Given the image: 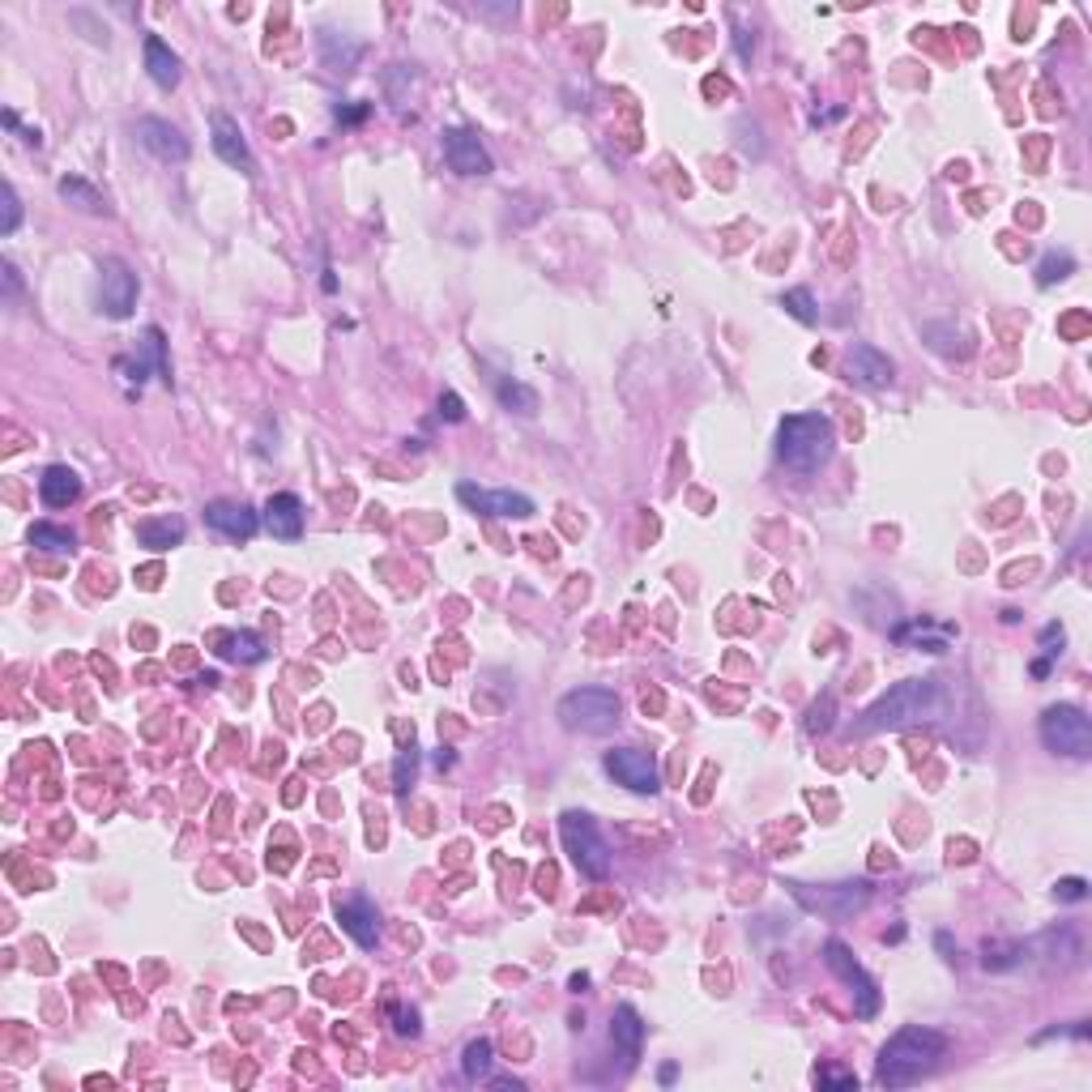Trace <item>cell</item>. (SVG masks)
<instances>
[{
	"instance_id": "6da1fadb",
	"label": "cell",
	"mask_w": 1092,
	"mask_h": 1092,
	"mask_svg": "<svg viewBox=\"0 0 1092 1092\" xmlns=\"http://www.w3.org/2000/svg\"><path fill=\"white\" fill-rule=\"evenodd\" d=\"M948 1054V1037L934 1033V1028H921V1024H909L900 1028L883 1050H879V1071L875 1079L883 1088H909L917 1084L921 1075H930L934 1067L944 1062Z\"/></svg>"
},
{
	"instance_id": "7a4b0ae2",
	"label": "cell",
	"mask_w": 1092,
	"mask_h": 1092,
	"mask_svg": "<svg viewBox=\"0 0 1092 1092\" xmlns=\"http://www.w3.org/2000/svg\"><path fill=\"white\" fill-rule=\"evenodd\" d=\"M837 448V431L828 414H786L776 427V457H782L794 475H816L828 465Z\"/></svg>"
},
{
	"instance_id": "3957f363",
	"label": "cell",
	"mask_w": 1092,
	"mask_h": 1092,
	"mask_svg": "<svg viewBox=\"0 0 1092 1092\" xmlns=\"http://www.w3.org/2000/svg\"><path fill=\"white\" fill-rule=\"evenodd\" d=\"M934 709H939V683L934 679H905L862 713L858 730H900L917 717H930Z\"/></svg>"
},
{
	"instance_id": "277c9868",
	"label": "cell",
	"mask_w": 1092,
	"mask_h": 1092,
	"mask_svg": "<svg viewBox=\"0 0 1092 1092\" xmlns=\"http://www.w3.org/2000/svg\"><path fill=\"white\" fill-rule=\"evenodd\" d=\"M619 713H623V704L606 687H576L555 704V717L576 734H606L619 726Z\"/></svg>"
},
{
	"instance_id": "5b68a950",
	"label": "cell",
	"mask_w": 1092,
	"mask_h": 1092,
	"mask_svg": "<svg viewBox=\"0 0 1092 1092\" xmlns=\"http://www.w3.org/2000/svg\"><path fill=\"white\" fill-rule=\"evenodd\" d=\"M1041 742L1054 755H1071V759H1088L1092 755V721L1079 704H1050L1041 713Z\"/></svg>"
},
{
	"instance_id": "8992f818",
	"label": "cell",
	"mask_w": 1092,
	"mask_h": 1092,
	"mask_svg": "<svg viewBox=\"0 0 1092 1092\" xmlns=\"http://www.w3.org/2000/svg\"><path fill=\"white\" fill-rule=\"evenodd\" d=\"M559 837H563V849L572 854V862L589 879H606L610 875V845H606V837L597 833V824L585 811H563Z\"/></svg>"
},
{
	"instance_id": "52a82bcc",
	"label": "cell",
	"mask_w": 1092,
	"mask_h": 1092,
	"mask_svg": "<svg viewBox=\"0 0 1092 1092\" xmlns=\"http://www.w3.org/2000/svg\"><path fill=\"white\" fill-rule=\"evenodd\" d=\"M790 896L807 909V913H820V917H854L866 900H871V883L858 879V883H828V888H807V883H786Z\"/></svg>"
},
{
	"instance_id": "ba28073f",
	"label": "cell",
	"mask_w": 1092,
	"mask_h": 1092,
	"mask_svg": "<svg viewBox=\"0 0 1092 1092\" xmlns=\"http://www.w3.org/2000/svg\"><path fill=\"white\" fill-rule=\"evenodd\" d=\"M824 965L849 986V995H854V1012L862 1016V1020H871V1016H879V986H875V978H866V969L854 961V952L841 944V939H828L824 944Z\"/></svg>"
},
{
	"instance_id": "9c48e42d",
	"label": "cell",
	"mask_w": 1092,
	"mask_h": 1092,
	"mask_svg": "<svg viewBox=\"0 0 1092 1092\" xmlns=\"http://www.w3.org/2000/svg\"><path fill=\"white\" fill-rule=\"evenodd\" d=\"M132 307H137V273L120 256L99 261V311L111 321H128Z\"/></svg>"
},
{
	"instance_id": "30bf717a",
	"label": "cell",
	"mask_w": 1092,
	"mask_h": 1092,
	"mask_svg": "<svg viewBox=\"0 0 1092 1092\" xmlns=\"http://www.w3.org/2000/svg\"><path fill=\"white\" fill-rule=\"evenodd\" d=\"M606 772L614 776L619 786H628L632 794H658V790H662L658 759H654V751H641V747H614V751H606Z\"/></svg>"
},
{
	"instance_id": "8fae6325",
	"label": "cell",
	"mask_w": 1092,
	"mask_h": 1092,
	"mask_svg": "<svg viewBox=\"0 0 1092 1092\" xmlns=\"http://www.w3.org/2000/svg\"><path fill=\"white\" fill-rule=\"evenodd\" d=\"M457 500L475 513H487V517H513V521L534 517V500L521 496V491H487V487H475V483H461Z\"/></svg>"
},
{
	"instance_id": "7c38bea8",
	"label": "cell",
	"mask_w": 1092,
	"mask_h": 1092,
	"mask_svg": "<svg viewBox=\"0 0 1092 1092\" xmlns=\"http://www.w3.org/2000/svg\"><path fill=\"white\" fill-rule=\"evenodd\" d=\"M444 159L457 176H491V154L470 128H444Z\"/></svg>"
},
{
	"instance_id": "4fadbf2b",
	"label": "cell",
	"mask_w": 1092,
	"mask_h": 1092,
	"mask_svg": "<svg viewBox=\"0 0 1092 1092\" xmlns=\"http://www.w3.org/2000/svg\"><path fill=\"white\" fill-rule=\"evenodd\" d=\"M132 137L154 154V159H163V163H184V159H189V137H184L176 124L159 120V115L137 120V124H132Z\"/></svg>"
},
{
	"instance_id": "5bb4252c",
	"label": "cell",
	"mask_w": 1092,
	"mask_h": 1092,
	"mask_svg": "<svg viewBox=\"0 0 1092 1092\" xmlns=\"http://www.w3.org/2000/svg\"><path fill=\"white\" fill-rule=\"evenodd\" d=\"M210 132H214V154H218L227 167H235V172H244V176H256V159H252V149H248V141H244V132H239V124H235L231 115L214 111Z\"/></svg>"
},
{
	"instance_id": "9a60e30c",
	"label": "cell",
	"mask_w": 1092,
	"mask_h": 1092,
	"mask_svg": "<svg viewBox=\"0 0 1092 1092\" xmlns=\"http://www.w3.org/2000/svg\"><path fill=\"white\" fill-rule=\"evenodd\" d=\"M845 368H849V376H854L858 384H866V389H888L892 376H896V363H892L883 351H875L871 342H854V346L845 351Z\"/></svg>"
},
{
	"instance_id": "2e32d148",
	"label": "cell",
	"mask_w": 1092,
	"mask_h": 1092,
	"mask_svg": "<svg viewBox=\"0 0 1092 1092\" xmlns=\"http://www.w3.org/2000/svg\"><path fill=\"white\" fill-rule=\"evenodd\" d=\"M205 525L218 530L222 538L248 542V538L261 530V517H256L248 504H239V500H214V504H205Z\"/></svg>"
},
{
	"instance_id": "e0dca14e",
	"label": "cell",
	"mask_w": 1092,
	"mask_h": 1092,
	"mask_svg": "<svg viewBox=\"0 0 1092 1092\" xmlns=\"http://www.w3.org/2000/svg\"><path fill=\"white\" fill-rule=\"evenodd\" d=\"M338 921H342V930L351 934L359 948H376V939H380V913H376V905H372L368 896H355V900L338 905Z\"/></svg>"
},
{
	"instance_id": "ac0fdd59",
	"label": "cell",
	"mask_w": 1092,
	"mask_h": 1092,
	"mask_svg": "<svg viewBox=\"0 0 1092 1092\" xmlns=\"http://www.w3.org/2000/svg\"><path fill=\"white\" fill-rule=\"evenodd\" d=\"M265 530L273 534V538H282V542H294L299 534H303V504H299V496H290V491H282V496H269V504H265Z\"/></svg>"
},
{
	"instance_id": "d6986e66",
	"label": "cell",
	"mask_w": 1092,
	"mask_h": 1092,
	"mask_svg": "<svg viewBox=\"0 0 1092 1092\" xmlns=\"http://www.w3.org/2000/svg\"><path fill=\"white\" fill-rule=\"evenodd\" d=\"M921 338H926V346H930L934 355H944V359H969V355H973V334L961 329V325H952V321H930V325H921Z\"/></svg>"
},
{
	"instance_id": "ffe728a7",
	"label": "cell",
	"mask_w": 1092,
	"mask_h": 1092,
	"mask_svg": "<svg viewBox=\"0 0 1092 1092\" xmlns=\"http://www.w3.org/2000/svg\"><path fill=\"white\" fill-rule=\"evenodd\" d=\"M77 496H82V479L69 465H48L39 475V500L48 508H69V504H77Z\"/></svg>"
},
{
	"instance_id": "44dd1931",
	"label": "cell",
	"mask_w": 1092,
	"mask_h": 1092,
	"mask_svg": "<svg viewBox=\"0 0 1092 1092\" xmlns=\"http://www.w3.org/2000/svg\"><path fill=\"white\" fill-rule=\"evenodd\" d=\"M145 73L154 77V86H163V90H176V86H180V56H176L159 35L145 39Z\"/></svg>"
},
{
	"instance_id": "7402d4cb",
	"label": "cell",
	"mask_w": 1092,
	"mask_h": 1092,
	"mask_svg": "<svg viewBox=\"0 0 1092 1092\" xmlns=\"http://www.w3.org/2000/svg\"><path fill=\"white\" fill-rule=\"evenodd\" d=\"M184 534H189V525L180 517H149L137 525V542L149 551H172L184 542Z\"/></svg>"
},
{
	"instance_id": "603a6c76",
	"label": "cell",
	"mask_w": 1092,
	"mask_h": 1092,
	"mask_svg": "<svg viewBox=\"0 0 1092 1092\" xmlns=\"http://www.w3.org/2000/svg\"><path fill=\"white\" fill-rule=\"evenodd\" d=\"M610 1037H614V1045L628 1054L623 1062H632L637 1054H641V1041H645V1024H641V1016H637V1007H614V1016H610Z\"/></svg>"
},
{
	"instance_id": "cb8c5ba5",
	"label": "cell",
	"mask_w": 1092,
	"mask_h": 1092,
	"mask_svg": "<svg viewBox=\"0 0 1092 1092\" xmlns=\"http://www.w3.org/2000/svg\"><path fill=\"white\" fill-rule=\"evenodd\" d=\"M218 654L227 658V662H244V666H252V662H265V645L252 637V632H222L218 637Z\"/></svg>"
},
{
	"instance_id": "d4e9b609",
	"label": "cell",
	"mask_w": 1092,
	"mask_h": 1092,
	"mask_svg": "<svg viewBox=\"0 0 1092 1092\" xmlns=\"http://www.w3.org/2000/svg\"><path fill=\"white\" fill-rule=\"evenodd\" d=\"M909 637H917L930 654H944V645L956 637V628L952 623H939V628H930V623H905V628H896V641H909Z\"/></svg>"
},
{
	"instance_id": "484cf974",
	"label": "cell",
	"mask_w": 1092,
	"mask_h": 1092,
	"mask_svg": "<svg viewBox=\"0 0 1092 1092\" xmlns=\"http://www.w3.org/2000/svg\"><path fill=\"white\" fill-rule=\"evenodd\" d=\"M31 547H39V551H56V555H69V551L77 547V538H73V530H65V525H48V521H39V525H31Z\"/></svg>"
},
{
	"instance_id": "4316f807",
	"label": "cell",
	"mask_w": 1092,
	"mask_h": 1092,
	"mask_svg": "<svg viewBox=\"0 0 1092 1092\" xmlns=\"http://www.w3.org/2000/svg\"><path fill=\"white\" fill-rule=\"evenodd\" d=\"M491 1054H496V1050H491V1041H487V1037H479V1041L465 1045V1054H461V1071H465V1079H475V1084H479V1079H487V1075H491Z\"/></svg>"
},
{
	"instance_id": "83f0119b",
	"label": "cell",
	"mask_w": 1092,
	"mask_h": 1092,
	"mask_svg": "<svg viewBox=\"0 0 1092 1092\" xmlns=\"http://www.w3.org/2000/svg\"><path fill=\"white\" fill-rule=\"evenodd\" d=\"M60 197L69 201V205H77V210H86V214H107V205H103V197L86 184V180H60Z\"/></svg>"
},
{
	"instance_id": "f1b7e54d",
	"label": "cell",
	"mask_w": 1092,
	"mask_h": 1092,
	"mask_svg": "<svg viewBox=\"0 0 1092 1092\" xmlns=\"http://www.w3.org/2000/svg\"><path fill=\"white\" fill-rule=\"evenodd\" d=\"M500 401H504L508 410L525 414V418H534V414H538V393H534V389H525V384H500Z\"/></svg>"
},
{
	"instance_id": "f546056e",
	"label": "cell",
	"mask_w": 1092,
	"mask_h": 1092,
	"mask_svg": "<svg viewBox=\"0 0 1092 1092\" xmlns=\"http://www.w3.org/2000/svg\"><path fill=\"white\" fill-rule=\"evenodd\" d=\"M782 307L790 311L794 321H803V325H816V321H820V311H816V299H811V290H786V294H782Z\"/></svg>"
},
{
	"instance_id": "4dcf8cb0",
	"label": "cell",
	"mask_w": 1092,
	"mask_h": 1092,
	"mask_svg": "<svg viewBox=\"0 0 1092 1092\" xmlns=\"http://www.w3.org/2000/svg\"><path fill=\"white\" fill-rule=\"evenodd\" d=\"M141 346H145V355H149L154 372H159V376H163V380L172 384V363H167V342H163V329H154V325H149V329H145V342H141Z\"/></svg>"
},
{
	"instance_id": "1f68e13d",
	"label": "cell",
	"mask_w": 1092,
	"mask_h": 1092,
	"mask_svg": "<svg viewBox=\"0 0 1092 1092\" xmlns=\"http://www.w3.org/2000/svg\"><path fill=\"white\" fill-rule=\"evenodd\" d=\"M1020 961H1024V948H1020V944H986V956H982L986 969H1012V965H1020Z\"/></svg>"
},
{
	"instance_id": "d6a6232c",
	"label": "cell",
	"mask_w": 1092,
	"mask_h": 1092,
	"mask_svg": "<svg viewBox=\"0 0 1092 1092\" xmlns=\"http://www.w3.org/2000/svg\"><path fill=\"white\" fill-rule=\"evenodd\" d=\"M1071 269H1075V261H1071L1067 252H1050V256L1041 261V269H1037V282H1041V286H1054V282H1062Z\"/></svg>"
},
{
	"instance_id": "836d02e7",
	"label": "cell",
	"mask_w": 1092,
	"mask_h": 1092,
	"mask_svg": "<svg viewBox=\"0 0 1092 1092\" xmlns=\"http://www.w3.org/2000/svg\"><path fill=\"white\" fill-rule=\"evenodd\" d=\"M414 768H418V755H414V747H410V751H401V755H397V764H393V790H397V794H406V790H410Z\"/></svg>"
},
{
	"instance_id": "e575fe53",
	"label": "cell",
	"mask_w": 1092,
	"mask_h": 1092,
	"mask_svg": "<svg viewBox=\"0 0 1092 1092\" xmlns=\"http://www.w3.org/2000/svg\"><path fill=\"white\" fill-rule=\"evenodd\" d=\"M0 205H5V218H0V231L5 235H14L18 231V222H22V201H18V193L5 184V193H0Z\"/></svg>"
},
{
	"instance_id": "d590c367",
	"label": "cell",
	"mask_w": 1092,
	"mask_h": 1092,
	"mask_svg": "<svg viewBox=\"0 0 1092 1092\" xmlns=\"http://www.w3.org/2000/svg\"><path fill=\"white\" fill-rule=\"evenodd\" d=\"M833 726V696H824L816 709H811V717H807V734H824Z\"/></svg>"
},
{
	"instance_id": "8d00e7d4",
	"label": "cell",
	"mask_w": 1092,
	"mask_h": 1092,
	"mask_svg": "<svg viewBox=\"0 0 1092 1092\" xmlns=\"http://www.w3.org/2000/svg\"><path fill=\"white\" fill-rule=\"evenodd\" d=\"M1054 896H1058V900H1067V905H1075V900H1084V896H1088V879H1079V875H1071V879H1058Z\"/></svg>"
},
{
	"instance_id": "74e56055",
	"label": "cell",
	"mask_w": 1092,
	"mask_h": 1092,
	"mask_svg": "<svg viewBox=\"0 0 1092 1092\" xmlns=\"http://www.w3.org/2000/svg\"><path fill=\"white\" fill-rule=\"evenodd\" d=\"M816 1079H820V1088H858V1075H849V1071H833V1067H828V1071H820Z\"/></svg>"
},
{
	"instance_id": "f35d334b",
	"label": "cell",
	"mask_w": 1092,
	"mask_h": 1092,
	"mask_svg": "<svg viewBox=\"0 0 1092 1092\" xmlns=\"http://www.w3.org/2000/svg\"><path fill=\"white\" fill-rule=\"evenodd\" d=\"M393 1028L401 1033V1037H418V1012H406V1007H393Z\"/></svg>"
},
{
	"instance_id": "ab89813d",
	"label": "cell",
	"mask_w": 1092,
	"mask_h": 1092,
	"mask_svg": "<svg viewBox=\"0 0 1092 1092\" xmlns=\"http://www.w3.org/2000/svg\"><path fill=\"white\" fill-rule=\"evenodd\" d=\"M440 414H444L448 423H461V418H465V406H461V397H457V393H444V397H440Z\"/></svg>"
},
{
	"instance_id": "60d3db41",
	"label": "cell",
	"mask_w": 1092,
	"mask_h": 1092,
	"mask_svg": "<svg viewBox=\"0 0 1092 1092\" xmlns=\"http://www.w3.org/2000/svg\"><path fill=\"white\" fill-rule=\"evenodd\" d=\"M1041 649H1045L1050 658H1054V654H1062V628H1058V623H1050V628L1041 632Z\"/></svg>"
},
{
	"instance_id": "b9f144b4",
	"label": "cell",
	"mask_w": 1092,
	"mask_h": 1092,
	"mask_svg": "<svg viewBox=\"0 0 1092 1092\" xmlns=\"http://www.w3.org/2000/svg\"><path fill=\"white\" fill-rule=\"evenodd\" d=\"M368 111H372V107H368V103H363V107H351V111H338V115H342V120H346V124H359V120H363V115H368Z\"/></svg>"
}]
</instances>
